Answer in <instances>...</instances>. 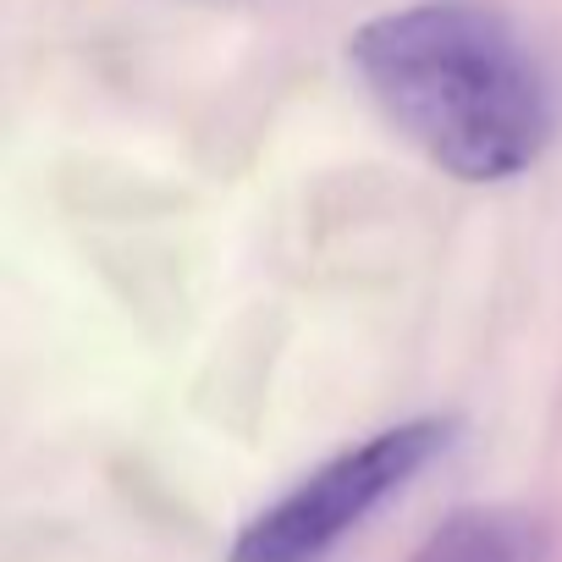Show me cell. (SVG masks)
I'll list each match as a JSON object with an SVG mask.
<instances>
[{
    "mask_svg": "<svg viewBox=\"0 0 562 562\" xmlns=\"http://www.w3.org/2000/svg\"><path fill=\"white\" fill-rule=\"evenodd\" d=\"M348 56L386 122L463 182L518 177L551 144V83L491 7L425 0L386 12L353 34Z\"/></svg>",
    "mask_w": 562,
    "mask_h": 562,
    "instance_id": "6da1fadb",
    "label": "cell"
},
{
    "mask_svg": "<svg viewBox=\"0 0 562 562\" xmlns=\"http://www.w3.org/2000/svg\"><path fill=\"white\" fill-rule=\"evenodd\" d=\"M447 447L441 419L392 425L353 452L321 463L276 507H265L226 551V562H326L392 491H403Z\"/></svg>",
    "mask_w": 562,
    "mask_h": 562,
    "instance_id": "7a4b0ae2",
    "label": "cell"
},
{
    "mask_svg": "<svg viewBox=\"0 0 562 562\" xmlns=\"http://www.w3.org/2000/svg\"><path fill=\"white\" fill-rule=\"evenodd\" d=\"M408 562H540V529L507 507H463Z\"/></svg>",
    "mask_w": 562,
    "mask_h": 562,
    "instance_id": "3957f363",
    "label": "cell"
}]
</instances>
